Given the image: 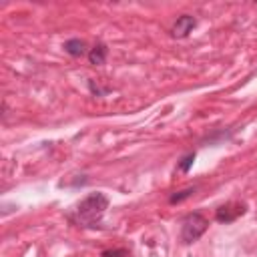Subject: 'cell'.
<instances>
[{
    "label": "cell",
    "instance_id": "9",
    "mask_svg": "<svg viewBox=\"0 0 257 257\" xmlns=\"http://www.w3.org/2000/svg\"><path fill=\"white\" fill-rule=\"evenodd\" d=\"M126 249H110V251H102V257H124Z\"/></svg>",
    "mask_w": 257,
    "mask_h": 257
},
{
    "label": "cell",
    "instance_id": "2",
    "mask_svg": "<svg viewBox=\"0 0 257 257\" xmlns=\"http://www.w3.org/2000/svg\"><path fill=\"white\" fill-rule=\"evenodd\" d=\"M207 227H209V221L201 213H191L185 217V221L181 225V239L185 243H193L207 231Z\"/></svg>",
    "mask_w": 257,
    "mask_h": 257
},
{
    "label": "cell",
    "instance_id": "7",
    "mask_svg": "<svg viewBox=\"0 0 257 257\" xmlns=\"http://www.w3.org/2000/svg\"><path fill=\"white\" fill-rule=\"evenodd\" d=\"M191 195H195V187H189V189H183V191H179V193H175V195H171L169 197V203H183L185 199H189Z\"/></svg>",
    "mask_w": 257,
    "mask_h": 257
},
{
    "label": "cell",
    "instance_id": "4",
    "mask_svg": "<svg viewBox=\"0 0 257 257\" xmlns=\"http://www.w3.org/2000/svg\"><path fill=\"white\" fill-rule=\"evenodd\" d=\"M243 213H245V205L227 203V205H223V207L217 209L215 219H217L219 223H231V221H235V219H237L239 215H243Z\"/></svg>",
    "mask_w": 257,
    "mask_h": 257
},
{
    "label": "cell",
    "instance_id": "8",
    "mask_svg": "<svg viewBox=\"0 0 257 257\" xmlns=\"http://www.w3.org/2000/svg\"><path fill=\"white\" fill-rule=\"evenodd\" d=\"M193 163H195V153H189V155H185V157L181 159V163H179V171H183V173H189V169L193 167Z\"/></svg>",
    "mask_w": 257,
    "mask_h": 257
},
{
    "label": "cell",
    "instance_id": "6",
    "mask_svg": "<svg viewBox=\"0 0 257 257\" xmlns=\"http://www.w3.org/2000/svg\"><path fill=\"white\" fill-rule=\"evenodd\" d=\"M64 52L66 54H70V56H82L84 52H86V44H84V40H80V38H70V40H66L64 42Z\"/></svg>",
    "mask_w": 257,
    "mask_h": 257
},
{
    "label": "cell",
    "instance_id": "1",
    "mask_svg": "<svg viewBox=\"0 0 257 257\" xmlns=\"http://www.w3.org/2000/svg\"><path fill=\"white\" fill-rule=\"evenodd\" d=\"M108 197L104 193H90L86 195L74 209V215H72V221L80 227H88V229H94V227H100L102 223V217H104V211L108 209Z\"/></svg>",
    "mask_w": 257,
    "mask_h": 257
},
{
    "label": "cell",
    "instance_id": "5",
    "mask_svg": "<svg viewBox=\"0 0 257 257\" xmlns=\"http://www.w3.org/2000/svg\"><path fill=\"white\" fill-rule=\"evenodd\" d=\"M106 54H108V48H106L102 42H98V44H94V46L88 50V62H90L92 66H100V64H104Z\"/></svg>",
    "mask_w": 257,
    "mask_h": 257
},
{
    "label": "cell",
    "instance_id": "3",
    "mask_svg": "<svg viewBox=\"0 0 257 257\" xmlns=\"http://www.w3.org/2000/svg\"><path fill=\"white\" fill-rule=\"evenodd\" d=\"M195 26H197L195 16L183 14V16H179L177 22L173 24V36H175V38H185V36H189V34L193 32Z\"/></svg>",
    "mask_w": 257,
    "mask_h": 257
}]
</instances>
